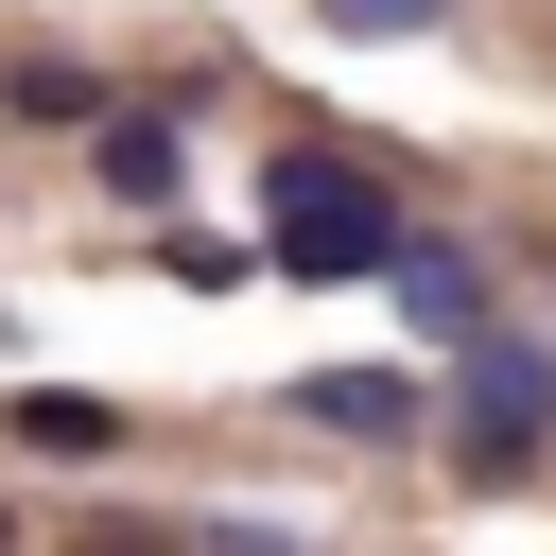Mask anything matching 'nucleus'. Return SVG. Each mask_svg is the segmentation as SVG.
Wrapping results in <instances>:
<instances>
[{
	"mask_svg": "<svg viewBox=\"0 0 556 556\" xmlns=\"http://www.w3.org/2000/svg\"><path fill=\"white\" fill-rule=\"evenodd\" d=\"M313 17H330V35H434L452 0H313Z\"/></svg>",
	"mask_w": 556,
	"mask_h": 556,
	"instance_id": "6e6552de",
	"label": "nucleus"
},
{
	"mask_svg": "<svg viewBox=\"0 0 556 556\" xmlns=\"http://www.w3.org/2000/svg\"><path fill=\"white\" fill-rule=\"evenodd\" d=\"M0 434H17V452H52V469H104V452H122V400L35 382V400H0Z\"/></svg>",
	"mask_w": 556,
	"mask_h": 556,
	"instance_id": "423d86ee",
	"label": "nucleus"
},
{
	"mask_svg": "<svg viewBox=\"0 0 556 556\" xmlns=\"http://www.w3.org/2000/svg\"><path fill=\"white\" fill-rule=\"evenodd\" d=\"M0 87H17V122H104V70L87 52H17Z\"/></svg>",
	"mask_w": 556,
	"mask_h": 556,
	"instance_id": "0eeeda50",
	"label": "nucleus"
},
{
	"mask_svg": "<svg viewBox=\"0 0 556 556\" xmlns=\"http://www.w3.org/2000/svg\"><path fill=\"white\" fill-rule=\"evenodd\" d=\"M382 295H400L434 348H486V261H469V243H400V278H382Z\"/></svg>",
	"mask_w": 556,
	"mask_h": 556,
	"instance_id": "39448f33",
	"label": "nucleus"
},
{
	"mask_svg": "<svg viewBox=\"0 0 556 556\" xmlns=\"http://www.w3.org/2000/svg\"><path fill=\"white\" fill-rule=\"evenodd\" d=\"M539 434H556V365H539L521 330H486V348L452 365V469H469V486H521Z\"/></svg>",
	"mask_w": 556,
	"mask_h": 556,
	"instance_id": "f03ea898",
	"label": "nucleus"
},
{
	"mask_svg": "<svg viewBox=\"0 0 556 556\" xmlns=\"http://www.w3.org/2000/svg\"><path fill=\"white\" fill-rule=\"evenodd\" d=\"M87 556H156V539H87Z\"/></svg>",
	"mask_w": 556,
	"mask_h": 556,
	"instance_id": "1a4fd4ad",
	"label": "nucleus"
},
{
	"mask_svg": "<svg viewBox=\"0 0 556 556\" xmlns=\"http://www.w3.org/2000/svg\"><path fill=\"white\" fill-rule=\"evenodd\" d=\"M278 417H313V434H348V452H382V434H417V382L400 365H313Z\"/></svg>",
	"mask_w": 556,
	"mask_h": 556,
	"instance_id": "20e7f679",
	"label": "nucleus"
},
{
	"mask_svg": "<svg viewBox=\"0 0 556 556\" xmlns=\"http://www.w3.org/2000/svg\"><path fill=\"white\" fill-rule=\"evenodd\" d=\"M87 156H104V191H122V208H174L191 122H174V104H104V122H87Z\"/></svg>",
	"mask_w": 556,
	"mask_h": 556,
	"instance_id": "7ed1b4c3",
	"label": "nucleus"
},
{
	"mask_svg": "<svg viewBox=\"0 0 556 556\" xmlns=\"http://www.w3.org/2000/svg\"><path fill=\"white\" fill-rule=\"evenodd\" d=\"M400 243H417V226H400L382 174H348V156H313V139L261 174V278H330V295H348V278H400Z\"/></svg>",
	"mask_w": 556,
	"mask_h": 556,
	"instance_id": "f257e3e1",
	"label": "nucleus"
}]
</instances>
